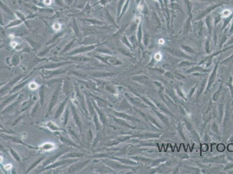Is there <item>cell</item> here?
Segmentation results:
<instances>
[{"label":"cell","instance_id":"1","mask_svg":"<svg viewBox=\"0 0 233 174\" xmlns=\"http://www.w3.org/2000/svg\"><path fill=\"white\" fill-rule=\"evenodd\" d=\"M23 22H24L19 18V19H15V20H12V22H11L8 25H7L5 27V28H8L14 27H16V26H17L22 24Z\"/></svg>","mask_w":233,"mask_h":174},{"label":"cell","instance_id":"2","mask_svg":"<svg viewBox=\"0 0 233 174\" xmlns=\"http://www.w3.org/2000/svg\"><path fill=\"white\" fill-rule=\"evenodd\" d=\"M1 8L2 9V10L6 12L7 13H8V15H13V13L12 11H11V9H9L8 7L3 3L2 1H1Z\"/></svg>","mask_w":233,"mask_h":174},{"label":"cell","instance_id":"4","mask_svg":"<svg viewBox=\"0 0 233 174\" xmlns=\"http://www.w3.org/2000/svg\"><path fill=\"white\" fill-rule=\"evenodd\" d=\"M61 28H62V24L59 23L57 22V23H55L53 24L52 28L54 30H55L56 32L60 31V30H61Z\"/></svg>","mask_w":233,"mask_h":174},{"label":"cell","instance_id":"7","mask_svg":"<svg viewBox=\"0 0 233 174\" xmlns=\"http://www.w3.org/2000/svg\"><path fill=\"white\" fill-rule=\"evenodd\" d=\"M230 14H231V11L229 10H226L225 11H224V16L226 17L229 16Z\"/></svg>","mask_w":233,"mask_h":174},{"label":"cell","instance_id":"5","mask_svg":"<svg viewBox=\"0 0 233 174\" xmlns=\"http://www.w3.org/2000/svg\"><path fill=\"white\" fill-rule=\"evenodd\" d=\"M111 0H99V3L102 6H106V4L109 3Z\"/></svg>","mask_w":233,"mask_h":174},{"label":"cell","instance_id":"3","mask_svg":"<svg viewBox=\"0 0 233 174\" xmlns=\"http://www.w3.org/2000/svg\"><path fill=\"white\" fill-rule=\"evenodd\" d=\"M84 21L85 22H89L90 23H92V24H97V25H102V24L105 23L104 22L97 20V19H84Z\"/></svg>","mask_w":233,"mask_h":174},{"label":"cell","instance_id":"6","mask_svg":"<svg viewBox=\"0 0 233 174\" xmlns=\"http://www.w3.org/2000/svg\"><path fill=\"white\" fill-rule=\"evenodd\" d=\"M52 2V0H44L43 1V3L45 5H51Z\"/></svg>","mask_w":233,"mask_h":174}]
</instances>
